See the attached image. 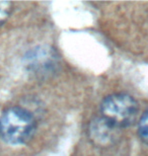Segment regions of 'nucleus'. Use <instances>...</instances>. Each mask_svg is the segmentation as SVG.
I'll use <instances>...</instances> for the list:
<instances>
[{"mask_svg": "<svg viewBox=\"0 0 148 156\" xmlns=\"http://www.w3.org/2000/svg\"><path fill=\"white\" fill-rule=\"evenodd\" d=\"M36 120L26 108L12 107L0 117V137L10 145H23L33 138Z\"/></svg>", "mask_w": 148, "mask_h": 156, "instance_id": "nucleus-1", "label": "nucleus"}, {"mask_svg": "<svg viewBox=\"0 0 148 156\" xmlns=\"http://www.w3.org/2000/svg\"><path fill=\"white\" fill-rule=\"evenodd\" d=\"M100 111L103 118L120 129L134 124L138 114V104L131 95L117 93L103 99Z\"/></svg>", "mask_w": 148, "mask_h": 156, "instance_id": "nucleus-2", "label": "nucleus"}, {"mask_svg": "<svg viewBox=\"0 0 148 156\" xmlns=\"http://www.w3.org/2000/svg\"><path fill=\"white\" fill-rule=\"evenodd\" d=\"M119 128L100 117L91 121L89 125V138L96 145L106 146L113 143L117 138Z\"/></svg>", "mask_w": 148, "mask_h": 156, "instance_id": "nucleus-3", "label": "nucleus"}, {"mask_svg": "<svg viewBox=\"0 0 148 156\" xmlns=\"http://www.w3.org/2000/svg\"><path fill=\"white\" fill-rule=\"evenodd\" d=\"M30 56H27V59L29 61L27 65L31 67V70L41 72V71H50V69L55 65L56 56L51 50L39 48L31 51Z\"/></svg>", "mask_w": 148, "mask_h": 156, "instance_id": "nucleus-4", "label": "nucleus"}, {"mask_svg": "<svg viewBox=\"0 0 148 156\" xmlns=\"http://www.w3.org/2000/svg\"><path fill=\"white\" fill-rule=\"evenodd\" d=\"M138 130H139L140 138L146 144H148V111H146L142 115V117H141L139 121V126H138Z\"/></svg>", "mask_w": 148, "mask_h": 156, "instance_id": "nucleus-5", "label": "nucleus"}, {"mask_svg": "<svg viewBox=\"0 0 148 156\" xmlns=\"http://www.w3.org/2000/svg\"><path fill=\"white\" fill-rule=\"evenodd\" d=\"M12 9V3L9 1H0V24L7 20Z\"/></svg>", "mask_w": 148, "mask_h": 156, "instance_id": "nucleus-6", "label": "nucleus"}]
</instances>
